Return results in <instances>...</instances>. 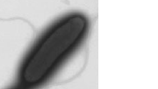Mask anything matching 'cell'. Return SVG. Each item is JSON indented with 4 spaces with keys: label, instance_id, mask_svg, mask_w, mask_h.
<instances>
[{
    "label": "cell",
    "instance_id": "1",
    "mask_svg": "<svg viewBox=\"0 0 158 89\" xmlns=\"http://www.w3.org/2000/svg\"><path fill=\"white\" fill-rule=\"evenodd\" d=\"M85 22L80 15L67 18L45 36L26 62L20 75L24 86L36 84L76 43L84 32Z\"/></svg>",
    "mask_w": 158,
    "mask_h": 89
}]
</instances>
